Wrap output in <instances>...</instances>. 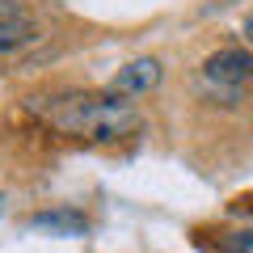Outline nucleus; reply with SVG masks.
Returning <instances> with one entry per match:
<instances>
[{
  "label": "nucleus",
  "mask_w": 253,
  "mask_h": 253,
  "mask_svg": "<svg viewBox=\"0 0 253 253\" xmlns=\"http://www.w3.org/2000/svg\"><path fill=\"white\" fill-rule=\"evenodd\" d=\"M34 228H51V232H68V236H76V232H84V215H76V211H42V215H34Z\"/></svg>",
  "instance_id": "obj_5"
},
{
  "label": "nucleus",
  "mask_w": 253,
  "mask_h": 253,
  "mask_svg": "<svg viewBox=\"0 0 253 253\" xmlns=\"http://www.w3.org/2000/svg\"><path fill=\"white\" fill-rule=\"evenodd\" d=\"M51 123L59 126L63 135H81V139H97V144H110V139L135 135L144 118L131 101L123 97H72L63 101L51 114Z\"/></svg>",
  "instance_id": "obj_1"
},
{
  "label": "nucleus",
  "mask_w": 253,
  "mask_h": 253,
  "mask_svg": "<svg viewBox=\"0 0 253 253\" xmlns=\"http://www.w3.org/2000/svg\"><path fill=\"white\" fill-rule=\"evenodd\" d=\"M203 76H207L211 89L241 93L245 84L253 81V55L245 51V46H224V51L207 55V63H203Z\"/></svg>",
  "instance_id": "obj_2"
},
{
  "label": "nucleus",
  "mask_w": 253,
  "mask_h": 253,
  "mask_svg": "<svg viewBox=\"0 0 253 253\" xmlns=\"http://www.w3.org/2000/svg\"><path fill=\"white\" fill-rule=\"evenodd\" d=\"M245 38H249V42H253V13H249V17H245Z\"/></svg>",
  "instance_id": "obj_7"
},
{
  "label": "nucleus",
  "mask_w": 253,
  "mask_h": 253,
  "mask_svg": "<svg viewBox=\"0 0 253 253\" xmlns=\"http://www.w3.org/2000/svg\"><path fill=\"white\" fill-rule=\"evenodd\" d=\"M34 38H38V30H34V21H30V17L0 21V55H4V51H17V46L34 42Z\"/></svg>",
  "instance_id": "obj_4"
},
{
  "label": "nucleus",
  "mask_w": 253,
  "mask_h": 253,
  "mask_svg": "<svg viewBox=\"0 0 253 253\" xmlns=\"http://www.w3.org/2000/svg\"><path fill=\"white\" fill-rule=\"evenodd\" d=\"M9 17H26V13L17 9V0H0V21H9Z\"/></svg>",
  "instance_id": "obj_6"
},
{
  "label": "nucleus",
  "mask_w": 253,
  "mask_h": 253,
  "mask_svg": "<svg viewBox=\"0 0 253 253\" xmlns=\"http://www.w3.org/2000/svg\"><path fill=\"white\" fill-rule=\"evenodd\" d=\"M161 59H152V55H139V59L123 63L118 68V76L110 81V93L114 97H139V93H152L156 84H161Z\"/></svg>",
  "instance_id": "obj_3"
}]
</instances>
